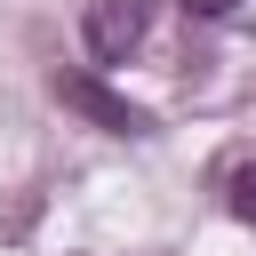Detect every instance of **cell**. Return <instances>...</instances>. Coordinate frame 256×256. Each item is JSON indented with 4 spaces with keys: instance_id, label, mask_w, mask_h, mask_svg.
<instances>
[{
    "instance_id": "1",
    "label": "cell",
    "mask_w": 256,
    "mask_h": 256,
    "mask_svg": "<svg viewBox=\"0 0 256 256\" xmlns=\"http://www.w3.org/2000/svg\"><path fill=\"white\" fill-rule=\"evenodd\" d=\"M144 32H152V0H88V16H80V40L96 64H128L144 48Z\"/></svg>"
},
{
    "instance_id": "2",
    "label": "cell",
    "mask_w": 256,
    "mask_h": 256,
    "mask_svg": "<svg viewBox=\"0 0 256 256\" xmlns=\"http://www.w3.org/2000/svg\"><path fill=\"white\" fill-rule=\"evenodd\" d=\"M56 104H64V112H80L88 128H104V136H144V128H152V120H144L128 96H112L96 72H56Z\"/></svg>"
},
{
    "instance_id": "3",
    "label": "cell",
    "mask_w": 256,
    "mask_h": 256,
    "mask_svg": "<svg viewBox=\"0 0 256 256\" xmlns=\"http://www.w3.org/2000/svg\"><path fill=\"white\" fill-rule=\"evenodd\" d=\"M224 208H232L240 224H256V160H240V168L224 176Z\"/></svg>"
},
{
    "instance_id": "4",
    "label": "cell",
    "mask_w": 256,
    "mask_h": 256,
    "mask_svg": "<svg viewBox=\"0 0 256 256\" xmlns=\"http://www.w3.org/2000/svg\"><path fill=\"white\" fill-rule=\"evenodd\" d=\"M240 0H184V16H232Z\"/></svg>"
}]
</instances>
